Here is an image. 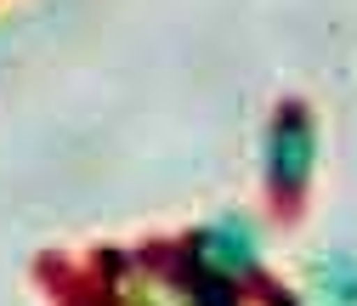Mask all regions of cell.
I'll return each instance as SVG.
<instances>
[{
	"mask_svg": "<svg viewBox=\"0 0 357 306\" xmlns=\"http://www.w3.org/2000/svg\"><path fill=\"white\" fill-rule=\"evenodd\" d=\"M306 170H312V125L301 108H284L273 142H266V176L273 188H301Z\"/></svg>",
	"mask_w": 357,
	"mask_h": 306,
	"instance_id": "6da1fadb",
	"label": "cell"
},
{
	"mask_svg": "<svg viewBox=\"0 0 357 306\" xmlns=\"http://www.w3.org/2000/svg\"><path fill=\"white\" fill-rule=\"evenodd\" d=\"M204 255L215 261V267H250L255 261V238H250V227H238V222H221V227H210L204 233Z\"/></svg>",
	"mask_w": 357,
	"mask_h": 306,
	"instance_id": "7a4b0ae2",
	"label": "cell"
}]
</instances>
